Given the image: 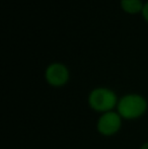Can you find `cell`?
<instances>
[{"label":"cell","mask_w":148,"mask_h":149,"mask_svg":"<svg viewBox=\"0 0 148 149\" xmlns=\"http://www.w3.org/2000/svg\"><path fill=\"white\" fill-rule=\"evenodd\" d=\"M46 78L52 85H62L67 81L68 71L64 65L54 63L47 68Z\"/></svg>","instance_id":"4"},{"label":"cell","mask_w":148,"mask_h":149,"mask_svg":"<svg viewBox=\"0 0 148 149\" xmlns=\"http://www.w3.org/2000/svg\"><path fill=\"white\" fill-rule=\"evenodd\" d=\"M141 149H148V142H146L145 144H143L142 147H141Z\"/></svg>","instance_id":"7"},{"label":"cell","mask_w":148,"mask_h":149,"mask_svg":"<svg viewBox=\"0 0 148 149\" xmlns=\"http://www.w3.org/2000/svg\"><path fill=\"white\" fill-rule=\"evenodd\" d=\"M146 100L138 94H127L119 102L118 111L125 119H135L141 116L146 110Z\"/></svg>","instance_id":"1"},{"label":"cell","mask_w":148,"mask_h":149,"mask_svg":"<svg viewBox=\"0 0 148 149\" xmlns=\"http://www.w3.org/2000/svg\"><path fill=\"white\" fill-rule=\"evenodd\" d=\"M117 102L116 94L108 88H97L89 94V104L99 112H110Z\"/></svg>","instance_id":"2"},{"label":"cell","mask_w":148,"mask_h":149,"mask_svg":"<svg viewBox=\"0 0 148 149\" xmlns=\"http://www.w3.org/2000/svg\"><path fill=\"white\" fill-rule=\"evenodd\" d=\"M122 7L128 12H136L141 8L140 0H122Z\"/></svg>","instance_id":"5"},{"label":"cell","mask_w":148,"mask_h":149,"mask_svg":"<svg viewBox=\"0 0 148 149\" xmlns=\"http://www.w3.org/2000/svg\"><path fill=\"white\" fill-rule=\"evenodd\" d=\"M143 15H144V17L148 20V2L143 6Z\"/></svg>","instance_id":"6"},{"label":"cell","mask_w":148,"mask_h":149,"mask_svg":"<svg viewBox=\"0 0 148 149\" xmlns=\"http://www.w3.org/2000/svg\"><path fill=\"white\" fill-rule=\"evenodd\" d=\"M121 127V116L115 112H107L99 118L97 129L103 135L115 134Z\"/></svg>","instance_id":"3"}]
</instances>
